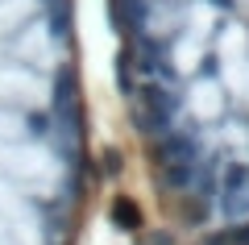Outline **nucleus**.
I'll return each instance as SVG.
<instances>
[{"mask_svg":"<svg viewBox=\"0 0 249 245\" xmlns=\"http://www.w3.org/2000/svg\"><path fill=\"white\" fill-rule=\"evenodd\" d=\"M121 220L137 245H249V0H104Z\"/></svg>","mask_w":249,"mask_h":245,"instance_id":"1","label":"nucleus"},{"mask_svg":"<svg viewBox=\"0 0 249 245\" xmlns=\"http://www.w3.org/2000/svg\"><path fill=\"white\" fill-rule=\"evenodd\" d=\"M96 200L79 0H0V245H79Z\"/></svg>","mask_w":249,"mask_h":245,"instance_id":"2","label":"nucleus"}]
</instances>
